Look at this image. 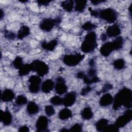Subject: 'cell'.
<instances>
[{"label": "cell", "instance_id": "1", "mask_svg": "<svg viewBox=\"0 0 132 132\" xmlns=\"http://www.w3.org/2000/svg\"><path fill=\"white\" fill-rule=\"evenodd\" d=\"M132 92L130 89L126 87L119 90L113 100V108L118 110L122 106L127 108L131 107Z\"/></svg>", "mask_w": 132, "mask_h": 132}, {"label": "cell", "instance_id": "2", "mask_svg": "<svg viewBox=\"0 0 132 132\" xmlns=\"http://www.w3.org/2000/svg\"><path fill=\"white\" fill-rule=\"evenodd\" d=\"M123 44V39L121 37H118L112 42L104 43L100 48L101 54L105 57L108 56L113 51L121 49Z\"/></svg>", "mask_w": 132, "mask_h": 132}, {"label": "cell", "instance_id": "3", "mask_svg": "<svg viewBox=\"0 0 132 132\" xmlns=\"http://www.w3.org/2000/svg\"><path fill=\"white\" fill-rule=\"evenodd\" d=\"M96 46V35L95 32L91 31L85 36L81 45V50L84 53H89L93 51Z\"/></svg>", "mask_w": 132, "mask_h": 132}, {"label": "cell", "instance_id": "4", "mask_svg": "<svg viewBox=\"0 0 132 132\" xmlns=\"http://www.w3.org/2000/svg\"><path fill=\"white\" fill-rule=\"evenodd\" d=\"M98 11V17L109 23H114L118 16V12L114 9L110 8L100 10Z\"/></svg>", "mask_w": 132, "mask_h": 132}, {"label": "cell", "instance_id": "5", "mask_svg": "<svg viewBox=\"0 0 132 132\" xmlns=\"http://www.w3.org/2000/svg\"><path fill=\"white\" fill-rule=\"evenodd\" d=\"M32 71L36 72L38 76H44L48 72V67L43 61L39 60H35L31 63Z\"/></svg>", "mask_w": 132, "mask_h": 132}, {"label": "cell", "instance_id": "6", "mask_svg": "<svg viewBox=\"0 0 132 132\" xmlns=\"http://www.w3.org/2000/svg\"><path fill=\"white\" fill-rule=\"evenodd\" d=\"M84 55L80 54L65 55L63 56L62 61L63 63L69 67L77 65L84 58Z\"/></svg>", "mask_w": 132, "mask_h": 132}, {"label": "cell", "instance_id": "7", "mask_svg": "<svg viewBox=\"0 0 132 132\" xmlns=\"http://www.w3.org/2000/svg\"><path fill=\"white\" fill-rule=\"evenodd\" d=\"M61 21L60 19L57 18L55 19L51 18H46L43 19L40 23V28L41 30L45 31H51L54 27Z\"/></svg>", "mask_w": 132, "mask_h": 132}, {"label": "cell", "instance_id": "8", "mask_svg": "<svg viewBox=\"0 0 132 132\" xmlns=\"http://www.w3.org/2000/svg\"><path fill=\"white\" fill-rule=\"evenodd\" d=\"M28 82L29 85L28 89L29 91L32 93H37L39 92L40 88V84L41 83V79L38 75H31L29 79Z\"/></svg>", "mask_w": 132, "mask_h": 132}, {"label": "cell", "instance_id": "9", "mask_svg": "<svg viewBox=\"0 0 132 132\" xmlns=\"http://www.w3.org/2000/svg\"><path fill=\"white\" fill-rule=\"evenodd\" d=\"M132 119V111L130 109H128L125 111L124 113L119 117L117 119L115 124L118 127H123L129 123Z\"/></svg>", "mask_w": 132, "mask_h": 132}, {"label": "cell", "instance_id": "10", "mask_svg": "<svg viewBox=\"0 0 132 132\" xmlns=\"http://www.w3.org/2000/svg\"><path fill=\"white\" fill-rule=\"evenodd\" d=\"M55 89L56 93L59 95L63 94L67 92L68 87L65 85V81L63 77H58L56 79Z\"/></svg>", "mask_w": 132, "mask_h": 132}, {"label": "cell", "instance_id": "11", "mask_svg": "<svg viewBox=\"0 0 132 132\" xmlns=\"http://www.w3.org/2000/svg\"><path fill=\"white\" fill-rule=\"evenodd\" d=\"M48 125V120L44 116L39 117L36 123V127L37 131H48L47 127Z\"/></svg>", "mask_w": 132, "mask_h": 132}, {"label": "cell", "instance_id": "12", "mask_svg": "<svg viewBox=\"0 0 132 132\" xmlns=\"http://www.w3.org/2000/svg\"><path fill=\"white\" fill-rule=\"evenodd\" d=\"M76 99V94L75 92L72 91L67 93L62 98V104L65 107L72 106L75 102Z\"/></svg>", "mask_w": 132, "mask_h": 132}, {"label": "cell", "instance_id": "13", "mask_svg": "<svg viewBox=\"0 0 132 132\" xmlns=\"http://www.w3.org/2000/svg\"><path fill=\"white\" fill-rule=\"evenodd\" d=\"M121 28L117 24L109 26L106 30V35L109 37H116L121 34Z\"/></svg>", "mask_w": 132, "mask_h": 132}, {"label": "cell", "instance_id": "14", "mask_svg": "<svg viewBox=\"0 0 132 132\" xmlns=\"http://www.w3.org/2000/svg\"><path fill=\"white\" fill-rule=\"evenodd\" d=\"M0 120L4 125H9L12 122V117L9 111H2L0 114Z\"/></svg>", "mask_w": 132, "mask_h": 132}, {"label": "cell", "instance_id": "15", "mask_svg": "<svg viewBox=\"0 0 132 132\" xmlns=\"http://www.w3.org/2000/svg\"><path fill=\"white\" fill-rule=\"evenodd\" d=\"M55 87V82L52 79L45 80L41 85V90L45 93L50 92Z\"/></svg>", "mask_w": 132, "mask_h": 132}, {"label": "cell", "instance_id": "16", "mask_svg": "<svg viewBox=\"0 0 132 132\" xmlns=\"http://www.w3.org/2000/svg\"><path fill=\"white\" fill-rule=\"evenodd\" d=\"M15 97L13 91L10 89H6L1 94V100L4 102H8L12 101Z\"/></svg>", "mask_w": 132, "mask_h": 132}, {"label": "cell", "instance_id": "17", "mask_svg": "<svg viewBox=\"0 0 132 132\" xmlns=\"http://www.w3.org/2000/svg\"><path fill=\"white\" fill-rule=\"evenodd\" d=\"M113 97L109 93L104 94L100 98V105L102 107H106L111 105L113 102Z\"/></svg>", "mask_w": 132, "mask_h": 132}, {"label": "cell", "instance_id": "18", "mask_svg": "<svg viewBox=\"0 0 132 132\" xmlns=\"http://www.w3.org/2000/svg\"><path fill=\"white\" fill-rule=\"evenodd\" d=\"M30 28L27 26H22L19 30L17 34V38L20 40H22L30 34Z\"/></svg>", "mask_w": 132, "mask_h": 132}, {"label": "cell", "instance_id": "19", "mask_svg": "<svg viewBox=\"0 0 132 132\" xmlns=\"http://www.w3.org/2000/svg\"><path fill=\"white\" fill-rule=\"evenodd\" d=\"M57 41L55 39L52 40L48 42H46V41H43L41 43V47L47 51H53L56 46L57 45Z\"/></svg>", "mask_w": 132, "mask_h": 132}, {"label": "cell", "instance_id": "20", "mask_svg": "<svg viewBox=\"0 0 132 132\" xmlns=\"http://www.w3.org/2000/svg\"><path fill=\"white\" fill-rule=\"evenodd\" d=\"M27 111L30 115H34L37 114L39 111L38 105L34 102H30L27 106Z\"/></svg>", "mask_w": 132, "mask_h": 132}, {"label": "cell", "instance_id": "21", "mask_svg": "<svg viewBox=\"0 0 132 132\" xmlns=\"http://www.w3.org/2000/svg\"><path fill=\"white\" fill-rule=\"evenodd\" d=\"M108 125V120L106 119L99 120L95 124L96 129L98 131H105Z\"/></svg>", "mask_w": 132, "mask_h": 132}, {"label": "cell", "instance_id": "22", "mask_svg": "<svg viewBox=\"0 0 132 132\" xmlns=\"http://www.w3.org/2000/svg\"><path fill=\"white\" fill-rule=\"evenodd\" d=\"M72 116V113L71 110L68 108H64L61 109L58 114V117L61 120H67Z\"/></svg>", "mask_w": 132, "mask_h": 132}, {"label": "cell", "instance_id": "23", "mask_svg": "<svg viewBox=\"0 0 132 132\" xmlns=\"http://www.w3.org/2000/svg\"><path fill=\"white\" fill-rule=\"evenodd\" d=\"M75 3L74 9L76 12H82L86 8L87 1L85 0H76L74 1Z\"/></svg>", "mask_w": 132, "mask_h": 132}, {"label": "cell", "instance_id": "24", "mask_svg": "<svg viewBox=\"0 0 132 132\" xmlns=\"http://www.w3.org/2000/svg\"><path fill=\"white\" fill-rule=\"evenodd\" d=\"M93 112L89 107H85L81 112V116L84 120H89L93 117Z\"/></svg>", "mask_w": 132, "mask_h": 132}, {"label": "cell", "instance_id": "25", "mask_svg": "<svg viewBox=\"0 0 132 132\" xmlns=\"http://www.w3.org/2000/svg\"><path fill=\"white\" fill-rule=\"evenodd\" d=\"M74 2L72 0H68L63 1L61 3V7L66 11L70 12H71L74 6Z\"/></svg>", "mask_w": 132, "mask_h": 132}, {"label": "cell", "instance_id": "26", "mask_svg": "<svg viewBox=\"0 0 132 132\" xmlns=\"http://www.w3.org/2000/svg\"><path fill=\"white\" fill-rule=\"evenodd\" d=\"M31 71H32V70H31L30 63V64L26 63V64H23V65L20 69H19L18 73L20 76H25L27 75Z\"/></svg>", "mask_w": 132, "mask_h": 132}, {"label": "cell", "instance_id": "27", "mask_svg": "<svg viewBox=\"0 0 132 132\" xmlns=\"http://www.w3.org/2000/svg\"><path fill=\"white\" fill-rule=\"evenodd\" d=\"M113 65L116 69L120 70L124 68L125 66V61L122 58L117 59L113 61Z\"/></svg>", "mask_w": 132, "mask_h": 132}, {"label": "cell", "instance_id": "28", "mask_svg": "<svg viewBox=\"0 0 132 132\" xmlns=\"http://www.w3.org/2000/svg\"><path fill=\"white\" fill-rule=\"evenodd\" d=\"M82 79L84 83L88 85L93 83H96L97 82L100 81L99 78L96 75L93 77H88L86 74L84 75L82 78Z\"/></svg>", "mask_w": 132, "mask_h": 132}, {"label": "cell", "instance_id": "29", "mask_svg": "<svg viewBox=\"0 0 132 132\" xmlns=\"http://www.w3.org/2000/svg\"><path fill=\"white\" fill-rule=\"evenodd\" d=\"M27 103V98L23 95H19L15 100V104L18 106H22Z\"/></svg>", "mask_w": 132, "mask_h": 132}, {"label": "cell", "instance_id": "30", "mask_svg": "<svg viewBox=\"0 0 132 132\" xmlns=\"http://www.w3.org/2000/svg\"><path fill=\"white\" fill-rule=\"evenodd\" d=\"M12 64L15 69H20L24 64L22 58L19 56L16 57L12 61Z\"/></svg>", "mask_w": 132, "mask_h": 132}, {"label": "cell", "instance_id": "31", "mask_svg": "<svg viewBox=\"0 0 132 132\" xmlns=\"http://www.w3.org/2000/svg\"><path fill=\"white\" fill-rule=\"evenodd\" d=\"M96 27V25H95L94 24H93L92 23H91L90 21H88V22L85 23L81 26V28L84 30H86V31L91 30L94 29Z\"/></svg>", "mask_w": 132, "mask_h": 132}, {"label": "cell", "instance_id": "32", "mask_svg": "<svg viewBox=\"0 0 132 132\" xmlns=\"http://www.w3.org/2000/svg\"><path fill=\"white\" fill-rule=\"evenodd\" d=\"M50 102L55 106L60 105L62 104V98L58 95H55L51 98Z\"/></svg>", "mask_w": 132, "mask_h": 132}, {"label": "cell", "instance_id": "33", "mask_svg": "<svg viewBox=\"0 0 132 132\" xmlns=\"http://www.w3.org/2000/svg\"><path fill=\"white\" fill-rule=\"evenodd\" d=\"M4 36L5 38L10 40H13L16 37V35L14 32L6 29L4 30Z\"/></svg>", "mask_w": 132, "mask_h": 132}, {"label": "cell", "instance_id": "34", "mask_svg": "<svg viewBox=\"0 0 132 132\" xmlns=\"http://www.w3.org/2000/svg\"><path fill=\"white\" fill-rule=\"evenodd\" d=\"M44 111H45V114L47 116H48V117L52 116L55 113V109L51 105H47V106H46L45 107V108H44Z\"/></svg>", "mask_w": 132, "mask_h": 132}, {"label": "cell", "instance_id": "35", "mask_svg": "<svg viewBox=\"0 0 132 132\" xmlns=\"http://www.w3.org/2000/svg\"><path fill=\"white\" fill-rule=\"evenodd\" d=\"M82 126L81 124L76 123L71 127V128L69 129V131L80 132L82 131Z\"/></svg>", "mask_w": 132, "mask_h": 132}, {"label": "cell", "instance_id": "36", "mask_svg": "<svg viewBox=\"0 0 132 132\" xmlns=\"http://www.w3.org/2000/svg\"><path fill=\"white\" fill-rule=\"evenodd\" d=\"M119 131V127L114 124H111L108 125L107 127H106L105 131H110V132H116Z\"/></svg>", "mask_w": 132, "mask_h": 132}, {"label": "cell", "instance_id": "37", "mask_svg": "<svg viewBox=\"0 0 132 132\" xmlns=\"http://www.w3.org/2000/svg\"><path fill=\"white\" fill-rule=\"evenodd\" d=\"M112 87H113L112 85L111 84L106 83L104 85V86L103 87V88L101 90V92L99 93V94L101 93H105L107 91H108V90H111L112 88Z\"/></svg>", "mask_w": 132, "mask_h": 132}, {"label": "cell", "instance_id": "38", "mask_svg": "<svg viewBox=\"0 0 132 132\" xmlns=\"http://www.w3.org/2000/svg\"><path fill=\"white\" fill-rule=\"evenodd\" d=\"M96 70L93 67H91L88 70L87 74H86V75L89 77H93L96 76Z\"/></svg>", "mask_w": 132, "mask_h": 132}, {"label": "cell", "instance_id": "39", "mask_svg": "<svg viewBox=\"0 0 132 132\" xmlns=\"http://www.w3.org/2000/svg\"><path fill=\"white\" fill-rule=\"evenodd\" d=\"M92 88L90 86H87L81 89L80 94L82 96L86 95L89 92H90L92 90Z\"/></svg>", "mask_w": 132, "mask_h": 132}, {"label": "cell", "instance_id": "40", "mask_svg": "<svg viewBox=\"0 0 132 132\" xmlns=\"http://www.w3.org/2000/svg\"><path fill=\"white\" fill-rule=\"evenodd\" d=\"M37 3L40 6H47L49 5L51 1H37Z\"/></svg>", "mask_w": 132, "mask_h": 132}, {"label": "cell", "instance_id": "41", "mask_svg": "<svg viewBox=\"0 0 132 132\" xmlns=\"http://www.w3.org/2000/svg\"><path fill=\"white\" fill-rule=\"evenodd\" d=\"M29 131V128L26 125L21 126L19 129V131L20 132H28Z\"/></svg>", "mask_w": 132, "mask_h": 132}, {"label": "cell", "instance_id": "42", "mask_svg": "<svg viewBox=\"0 0 132 132\" xmlns=\"http://www.w3.org/2000/svg\"><path fill=\"white\" fill-rule=\"evenodd\" d=\"M90 14L91 15L97 18L98 17V14H99V11L98 10H92L90 12Z\"/></svg>", "mask_w": 132, "mask_h": 132}, {"label": "cell", "instance_id": "43", "mask_svg": "<svg viewBox=\"0 0 132 132\" xmlns=\"http://www.w3.org/2000/svg\"><path fill=\"white\" fill-rule=\"evenodd\" d=\"M106 2L105 1H101V0H93V1H91V3L93 5H97L98 4H100L101 3H104Z\"/></svg>", "mask_w": 132, "mask_h": 132}, {"label": "cell", "instance_id": "44", "mask_svg": "<svg viewBox=\"0 0 132 132\" xmlns=\"http://www.w3.org/2000/svg\"><path fill=\"white\" fill-rule=\"evenodd\" d=\"M85 74L84 73V72H82V71H80V72H78L77 74H76V77L78 78H79V79H82L84 75Z\"/></svg>", "mask_w": 132, "mask_h": 132}, {"label": "cell", "instance_id": "45", "mask_svg": "<svg viewBox=\"0 0 132 132\" xmlns=\"http://www.w3.org/2000/svg\"><path fill=\"white\" fill-rule=\"evenodd\" d=\"M89 64L90 65V66L91 67H93L94 66V65H95V60L93 58L90 60V61L89 62Z\"/></svg>", "mask_w": 132, "mask_h": 132}, {"label": "cell", "instance_id": "46", "mask_svg": "<svg viewBox=\"0 0 132 132\" xmlns=\"http://www.w3.org/2000/svg\"><path fill=\"white\" fill-rule=\"evenodd\" d=\"M107 35L106 34H102V35L101 36V39L102 40V41H105L106 38H107Z\"/></svg>", "mask_w": 132, "mask_h": 132}, {"label": "cell", "instance_id": "47", "mask_svg": "<svg viewBox=\"0 0 132 132\" xmlns=\"http://www.w3.org/2000/svg\"><path fill=\"white\" fill-rule=\"evenodd\" d=\"M4 12L3 11L2 9H1V20H2L3 19V18L4 17Z\"/></svg>", "mask_w": 132, "mask_h": 132}, {"label": "cell", "instance_id": "48", "mask_svg": "<svg viewBox=\"0 0 132 132\" xmlns=\"http://www.w3.org/2000/svg\"><path fill=\"white\" fill-rule=\"evenodd\" d=\"M60 131H69V130H68V129H64V128H63V129H61V130H60Z\"/></svg>", "mask_w": 132, "mask_h": 132}]
</instances>
